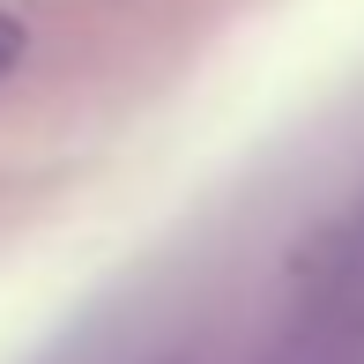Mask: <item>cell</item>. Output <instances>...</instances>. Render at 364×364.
Listing matches in <instances>:
<instances>
[{
  "mask_svg": "<svg viewBox=\"0 0 364 364\" xmlns=\"http://www.w3.org/2000/svg\"><path fill=\"white\" fill-rule=\"evenodd\" d=\"M23 53H30V30H23V23H15V15H8V8H0V82H8L15 68H23Z\"/></svg>",
  "mask_w": 364,
  "mask_h": 364,
  "instance_id": "1",
  "label": "cell"
}]
</instances>
